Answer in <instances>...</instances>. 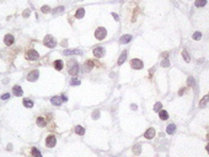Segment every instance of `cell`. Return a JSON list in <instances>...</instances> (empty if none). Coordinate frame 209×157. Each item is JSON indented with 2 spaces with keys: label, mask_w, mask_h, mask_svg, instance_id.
I'll return each instance as SVG.
<instances>
[{
  "label": "cell",
  "mask_w": 209,
  "mask_h": 157,
  "mask_svg": "<svg viewBox=\"0 0 209 157\" xmlns=\"http://www.w3.org/2000/svg\"><path fill=\"white\" fill-rule=\"evenodd\" d=\"M130 39H132L130 34H124L121 37V43H128V42H130Z\"/></svg>",
  "instance_id": "4fadbf2b"
},
{
  "label": "cell",
  "mask_w": 209,
  "mask_h": 157,
  "mask_svg": "<svg viewBox=\"0 0 209 157\" xmlns=\"http://www.w3.org/2000/svg\"><path fill=\"white\" fill-rule=\"evenodd\" d=\"M106 36H107V31H106V28H103V27H99L96 31H95V37H96L99 41H102V39H105Z\"/></svg>",
  "instance_id": "7a4b0ae2"
},
{
  "label": "cell",
  "mask_w": 209,
  "mask_h": 157,
  "mask_svg": "<svg viewBox=\"0 0 209 157\" xmlns=\"http://www.w3.org/2000/svg\"><path fill=\"white\" fill-rule=\"evenodd\" d=\"M208 101H209V96H204V97H203V100L199 102V106H201V107H202V106H204Z\"/></svg>",
  "instance_id": "484cf974"
},
{
  "label": "cell",
  "mask_w": 209,
  "mask_h": 157,
  "mask_svg": "<svg viewBox=\"0 0 209 157\" xmlns=\"http://www.w3.org/2000/svg\"><path fill=\"white\" fill-rule=\"evenodd\" d=\"M62 101H68V98H67V96H62Z\"/></svg>",
  "instance_id": "ab89813d"
},
{
  "label": "cell",
  "mask_w": 209,
  "mask_h": 157,
  "mask_svg": "<svg viewBox=\"0 0 209 157\" xmlns=\"http://www.w3.org/2000/svg\"><path fill=\"white\" fill-rule=\"evenodd\" d=\"M160 119H162V120L168 119V114L166 110H160Z\"/></svg>",
  "instance_id": "d6986e66"
},
{
  "label": "cell",
  "mask_w": 209,
  "mask_h": 157,
  "mask_svg": "<svg viewBox=\"0 0 209 157\" xmlns=\"http://www.w3.org/2000/svg\"><path fill=\"white\" fill-rule=\"evenodd\" d=\"M63 10H64V8H63V6H59V8H57V9H55V11H54V12H58V14H59V12H62Z\"/></svg>",
  "instance_id": "d590c367"
},
{
  "label": "cell",
  "mask_w": 209,
  "mask_h": 157,
  "mask_svg": "<svg viewBox=\"0 0 209 157\" xmlns=\"http://www.w3.org/2000/svg\"><path fill=\"white\" fill-rule=\"evenodd\" d=\"M4 42L6 46H11L14 43V36L12 34H6L5 38H4Z\"/></svg>",
  "instance_id": "30bf717a"
},
{
  "label": "cell",
  "mask_w": 209,
  "mask_h": 157,
  "mask_svg": "<svg viewBox=\"0 0 209 157\" xmlns=\"http://www.w3.org/2000/svg\"><path fill=\"white\" fill-rule=\"evenodd\" d=\"M81 52L78 50V49H75V50H64V54L65 55H71V54H80Z\"/></svg>",
  "instance_id": "7402d4cb"
},
{
  "label": "cell",
  "mask_w": 209,
  "mask_h": 157,
  "mask_svg": "<svg viewBox=\"0 0 209 157\" xmlns=\"http://www.w3.org/2000/svg\"><path fill=\"white\" fill-rule=\"evenodd\" d=\"M161 107H162V106H161V103H160V102H158V103L154 106V110H155V112H160Z\"/></svg>",
  "instance_id": "f1b7e54d"
},
{
  "label": "cell",
  "mask_w": 209,
  "mask_h": 157,
  "mask_svg": "<svg viewBox=\"0 0 209 157\" xmlns=\"http://www.w3.org/2000/svg\"><path fill=\"white\" fill-rule=\"evenodd\" d=\"M130 107H132V109H134V110L137 109V104H132Z\"/></svg>",
  "instance_id": "60d3db41"
},
{
  "label": "cell",
  "mask_w": 209,
  "mask_h": 157,
  "mask_svg": "<svg viewBox=\"0 0 209 157\" xmlns=\"http://www.w3.org/2000/svg\"><path fill=\"white\" fill-rule=\"evenodd\" d=\"M207 4V0H197V1L194 3V5L197 6V8H202V6H204Z\"/></svg>",
  "instance_id": "ffe728a7"
},
{
  "label": "cell",
  "mask_w": 209,
  "mask_h": 157,
  "mask_svg": "<svg viewBox=\"0 0 209 157\" xmlns=\"http://www.w3.org/2000/svg\"><path fill=\"white\" fill-rule=\"evenodd\" d=\"M38 53H37L34 49H31L27 52V59L28 60H36V59H38Z\"/></svg>",
  "instance_id": "8992f818"
},
{
  "label": "cell",
  "mask_w": 209,
  "mask_h": 157,
  "mask_svg": "<svg viewBox=\"0 0 209 157\" xmlns=\"http://www.w3.org/2000/svg\"><path fill=\"white\" fill-rule=\"evenodd\" d=\"M175 130H176V125H175V124H170V125L167 126V129H166V133H167V134H174Z\"/></svg>",
  "instance_id": "e0dca14e"
},
{
  "label": "cell",
  "mask_w": 209,
  "mask_h": 157,
  "mask_svg": "<svg viewBox=\"0 0 209 157\" xmlns=\"http://www.w3.org/2000/svg\"><path fill=\"white\" fill-rule=\"evenodd\" d=\"M99 115H100V112H99V110L93 112V114H92V117L95 118V119H97V118H99Z\"/></svg>",
  "instance_id": "e575fe53"
},
{
  "label": "cell",
  "mask_w": 209,
  "mask_h": 157,
  "mask_svg": "<svg viewBox=\"0 0 209 157\" xmlns=\"http://www.w3.org/2000/svg\"><path fill=\"white\" fill-rule=\"evenodd\" d=\"M37 125L41 126V128L46 126V120H44L43 117H38V118H37Z\"/></svg>",
  "instance_id": "5bb4252c"
},
{
  "label": "cell",
  "mask_w": 209,
  "mask_h": 157,
  "mask_svg": "<svg viewBox=\"0 0 209 157\" xmlns=\"http://www.w3.org/2000/svg\"><path fill=\"white\" fill-rule=\"evenodd\" d=\"M207 151H208V152H209V144H208V145H207Z\"/></svg>",
  "instance_id": "b9f144b4"
},
{
  "label": "cell",
  "mask_w": 209,
  "mask_h": 157,
  "mask_svg": "<svg viewBox=\"0 0 209 157\" xmlns=\"http://www.w3.org/2000/svg\"><path fill=\"white\" fill-rule=\"evenodd\" d=\"M22 15H24L25 17H27V16L30 15V11H28V10H26V11H24V14H22Z\"/></svg>",
  "instance_id": "f35d334b"
},
{
  "label": "cell",
  "mask_w": 209,
  "mask_h": 157,
  "mask_svg": "<svg viewBox=\"0 0 209 157\" xmlns=\"http://www.w3.org/2000/svg\"><path fill=\"white\" fill-rule=\"evenodd\" d=\"M201 37H202V33H201V32H196V33L193 34V39H196V41L201 39Z\"/></svg>",
  "instance_id": "f546056e"
},
{
  "label": "cell",
  "mask_w": 209,
  "mask_h": 157,
  "mask_svg": "<svg viewBox=\"0 0 209 157\" xmlns=\"http://www.w3.org/2000/svg\"><path fill=\"white\" fill-rule=\"evenodd\" d=\"M182 56L184 58V60H186L187 63H188L189 60H191V59H189V55H188V53H187V50H184V49L182 50Z\"/></svg>",
  "instance_id": "cb8c5ba5"
},
{
  "label": "cell",
  "mask_w": 209,
  "mask_h": 157,
  "mask_svg": "<svg viewBox=\"0 0 209 157\" xmlns=\"http://www.w3.org/2000/svg\"><path fill=\"white\" fill-rule=\"evenodd\" d=\"M170 65V62L167 60V59H164V60L161 62V66H165V68H167Z\"/></svg>",
  "instance_id": "4dcf8cb0"
},
{
  "label": "cell",
  "mask_w": 209,
  "mask_h": 157,
  "mask_svg": "<svg viewBox=\"0 0 209 157\" xmlns=\"http://www.w3.org/2000/svg\"><path fill=\"white\" fill-rule=\"evenodd\" d=\"M112 16L115 17V20H116V21H118V15H117V14H115V12H112Z\"/></svg>",
  "instance_id": "74e56055"
},
{
  "label": "cell",
  "mask_w": 209,
  "mask_h": 157,
  "mask_svg": "<svg viewBox=\"0 0 209 157\" xmlns=\"http://www.w3.org/2000/svg\"><path fill=\"white\" fill-rule=\"evenodd\" d=\"M144 136L146 137V139H153V137L155 136V129H154V128H149V129L145 131Z\"/></svg>",
  "instance_id": "9c48e42d"
},
{
  "label": "cell",
  "mask_w": 209,
  "mask_h": 157,
  "mask_svg": "<svg viewBox=\"0 0 209 157\" xmlns=\"http://www.w3.org/2000/svg\"><path fill=\"white\" fill-rule=\"evenodd\" d=\"M44 44L48 48H54L55 47V39L52 36H46V38H44Z\"/></svg>",
  "instance_id": "3957f363"
},
{
  "label": "cell",
  "mask_w": 209,
  "mask_h": 157,
  "mask_svg": "<svg viewBox=\"0 0 209 157\" xmlns=\"http://www.w3.org/2000/svg\"><path fill=\"white\" fill-rule=\"evenodd\" d=\"M75 133L79 134V135H84L85 134V128H83L80 125H76V126H75Z\"/></svg>",
  "instance_id": "9a60e30c"
},
{
  "label": "cell",
  "mask_w": 209,
  "mask_h": 157,
  "mask_svg": "<svg viewBox=\"0 0 209 157\" xmlns=\"http://www.w3.org/2000/svg\"><path fill=\"white\" fill-rule=\"evenodd\" d=\"M14 94L15 96H22V88L20 86H14Z\"/></svg>",
  "instance_id": "7c38bea8"
},
{
  "label": "cell",
  "mask_w": 209,
  "mask_h": 157,
  "mask_svg": "<svg viewBox=\"0 0 209 157\" xmlns=\"http://www.w3.org/2000/svg\"><path fill=\"white\" fill-rule=\"evenodd\" d=\"M125 58H127V52L124 50V52H123V53L121 54V56H119V59H118V64H119V65L124 63V60H125Z\"/></svg>",
  "instance_id": "ac0fdd59"
},
{
  "label": "cell",
  "mask_w": 209,
  "mask_h": 157,
  "mask_svg": "<svg viewBox=\"0 0 209 157\" xmlns=\"http://www.w3.org/2000/svg\"><path fill=\"white\" fill-rule=\"evenodd\" d=\"M32 155L34 156V157H42V155H41V152L38 151V150H37V149H32Z\"/></svg>",
  "instance_id": "d4e9b609"
},
{
  "label": "cell",
  "mask_w": 209,
  "mask_h": 157,
  "mask_svg": "<svg viewBox=\"0 0 209 157\" xmlns=\"http://www.w3.org/2000/svg\"><path fill=\"white\" fill-rule=\"evenodd\" d=\"M133 152H134L135 155H139L140 153V146H135L134 150H133Z\"/></svg>",
  "instance_id": "d6a6232c"
},
{
  "label": "cell",
  "mask_w": 209,
  "mask_h": 157,
  "mask_svg": "<svg viewBox=\"0 0 209 157\" xmlns=\"http://www.w3.org/2000/svg\"><path fill=\"white\" fill-rule=\"evenodd\" d=\"M55 142H57V139H55V136H53V135H49V136L47 137V140H46V145H47L48 147L55 146Z\"/></svg>",
  "instance_id": "52a82bcc"
},
{
  "label": "cell",
  "mask_w": 209,
  "mask_h": 157,
  "mask_svg": "<svg viewBox=\"0 0 209 157\" xmlns=\"http://www.w3.org/2000/svg\"><path fill=\"white\" fill-rule=\"evenodd\" d=\"M71 85H80V81L79 80H75V78H74V80H71Z\"/></svg>",
  "instance_id": "8d00e7d4"
},
{
  "label": "cell",
  "mask_w": 209,
  "mask_h": 157,
  "mask_svg": "<svg viewBox=\"0 0 209 157\" xmlns=\"http://www.w3.org/2000/svg\"><path fill=\"white\" fill-rule=\"evenodd\" d=\"M38 76H40V71L38 70H33V71H31L27 75V80L28 81H36L37 78H38Z\"/></svg>",
  "instance_id": "277c9868"
},
{
  "label": "cell",
  "mask_w": 209,
  "mask_h": 157,
  "mask_svg": "<svg viewBox=\"0 0 209 157\" xmlns=\"http://www.w3.org/2000/svg\"><path fill=\"white\" fill-rule=\"evenodd\" d=\"M93 55L96 56V58H102L103 56V54H105V49L103 48H101V47H97V48H95L93 49Z\"/></svg>",
  "instance_id": "ba28073f"
},
{
  "label": "cell",
  "mask_w": 209,
  "mask_h": 157,
  "mask_svg": "<svg viewBox=\"0 0 209 157\" xmlns=\"http://www.w3.org/2000/svg\"><path fill=\"white\" fill-rule=\"evenodd\" d=\"M53 65H54V68H55L57 70H62V69H63V62H62V60H55Z\"/></svg>",
  "instance_id": "2e32d148"
},
{
  "label": "cell",
  "mask_w": 209,
  "mask_h": 157,
  "mask_svg": "<svg viewBox=\"0 0 209 157\" xmlns=\"http://www.w3.org/2000/svg\"><path fill=\"white\" fill-rule=\"evenodd\" d=\"M194 84V80H193V77H188V81H187V85L188 86H192Z\"/></svg>",
  "instance_id": "1f68e13d"
},
{
  "label": "cell",
  "mask_w": 209,
  "mask_h": 157,
  "mask_svg": "<svg viewBox=\"0 0 209 157\" xmlns=\"http://www.w3.org/2000/svg\"><path fill=\"white\" fill-rule=\"evenodd\" d=\"M78 72H79V65H78V63L74 62V60H71L69 63V74L73 75V76H76Z\"/></svg>",
  "instance_id": "6da1fadb"
},
{
  "label": "cell",
  "mask_w": 209,
  "mask_h": 157,
  "mask_svg": "<svg viewBox=\"0 0 209 157\" xmlns=\"http://www.w3.org/2000/svg\"><path fill=\"white\" fill-rule=\"evenodd\" d=\"M84 15H85V10L84 9H79L76 11V15H75V16H76L78 18H81V17H84Z\"/></svg>",
  "instance_id": "603a6c76"
},
{
  "label": "cell",
  "mask_w": 209,
  "mask_h": 157,
  "mask_svg": "<svg viewBox=\"0 0 209 157\" xmlns=\"http://www.w3.org/2000/svg\"><path fill=\"white\" fill-rule=\"evenodd\" d=\"M42 12H44V14H48L49 11H50V8L48 6V5H44V6H42Z\"/></svg>",
  "instance_id": "4316f807"
},
{
  "label": "cell",
  "mask_w": 209,
  "mask_h": 157,
  "mask_svg": "<svg viewBox=\"0 0 209 157\" xmlns=\"http://www.w3.org/2000/svg\"><path fill=\"white\" fill-rule=\"evenodd\" d=\"M8 98H10V93H5V94H3V96H1V100H4V101H5V100H8Z\"/></svg>",
  "instance_id": "836d02e7"
},
{
  "label": "cell",
  "mask_w": 209,
  "mask_h": 157,
  "mask_svg": "<svg viewBox=\"0 0 209 157\" xmlns=\"http://www.w3.org/2000/svg\"><path fill=\"white\" fill-rule=\"evenodd\" d=\"M130 65H132V68H133V69L139 70V69H142V68H143V62H142V60H139V59H133V60L130 62Z\"/></svg>",
  "instance_id": "5b68a950"
},
{
  "label": "cell",
  "mask_w": 209,
  "mask_h": 157,
  "mask_svg": "<svg viewBox=\"0 0 209 157\" xmlns=\"http://www.w3.org/2000/svg\"><path fill=\"white\" fill-rule=\"evenodd\" d=\"M92 66H93V65H92V62H87V63H86V65H85L86 71H90V70L92 69Z\"/></svg>",
  "instance_id": "83f0119b"
},
{
  "label": "cell",
  "mask_w": 209,
  "mask_h": 157,
  "mask_svg": "<svg viewBox=\"0 0 209 157\" xmlns=\"http://www.w3.org/2000/svg\"><path fill=\"white\" fill-rule=\"evenodd\" d=\"M24 106L26 108H32L33 107V102L30 101V100H24Z\"/></svg>",
  "instance_id": "44dd1931"
},
{
  "label": "cell",
  "mask_w": 209,
  "mask_h": 157,
  "mask_svg": "<svg viewBox=\"0 0 209 157\" xmlns=\"http://www.w3.org/2000/svg\"><path fill=\"white\" fill-rule=\"evenodd\" d=\"M50 102L55 106H60L63 101H62V97H53V98H50Z\"/></svg>",
  "instance_id": "8fae6325"
}]
</instances>
